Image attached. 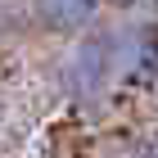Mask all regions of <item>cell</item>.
<instances>
[{
    "label": "cell",
    "mask_w": 158,
    "mask_h": 158,
    "mask_svg": "<svg viewBox=\"0 0 158 158\" xmlns=\"http://www.w3.org/2000/svg\"><path fill=\"white\" fill-rule=\"evenodd\" d=\"M32 14L54 36H77V32H90L99 0H32Z\"/></svg>",
    "instance_id": "obj_2"
},
{
    "label": "cell",
    "mask_w": 158,
    "mask_h": 158,
    "mask_svg": "<svg viewBox=\"0 0 158 158\" xmlns=\"http://www.w3.org/2000/svg\"><path fill=\"white\" fill-rule=\"evenodd\" d=\"M113 73H118V41L109 32H95V36H81L77 50L63 63V86L68 95L81 99V104H99L104 90H109Z\"/></svg>",
    "instance_id": "obj_1"
},
{
    "label": "cell",
    "mask_w": 158,
    "mask_h": 158,
    "mask_svg": "<svg viewBox=\"0 0 158 158\" xmlns=\"http://www.w3.org/2000/svg\"><path fill=\"white\" fill-rule=\"evenodd\" d=\"M118 5H131V0H118Z\"/></svg>",
    "instance_id": "obj_3"
}]
</instances>
